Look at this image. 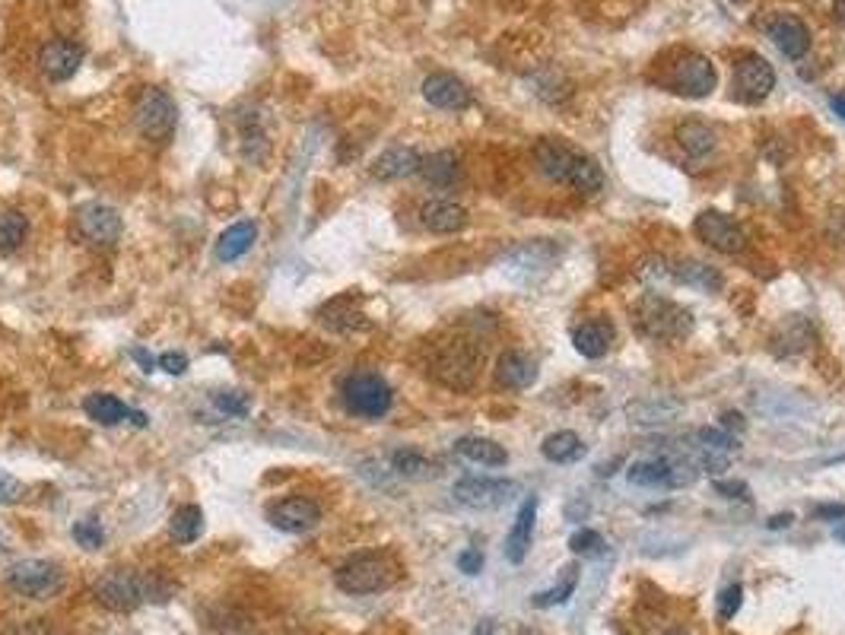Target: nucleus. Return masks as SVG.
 Returning <instances> with one entry per match:
<instances>
[{
	"label": "nucleus",
	"instance_id": "17",
	"mask_svg": "<svg viewBox=\"0 0 845 635\" xmlns=\"http://www.w3.org/2000/svg\"><path fill=\"white\" fill-rule=\"evenodd\" d=\"M769 39L776 42V48L785 54L788 61H801L804 54L811 51V29L804 26L801 16H791V13L772 16Z\"/></svg>",
	"mask_w": 845,
	"mask_h": 635
},
{
	"label": "nucleus",
	"instance_id": "27",
	"mask_svg": "<svg viewBox=\"0 0 845 635\" xmlns=\"http://www.w3.org/2000/svg\"><path fill=\"white\" fill-rule=\"evenodd\" d=\"M255 239H258V226L251 223V220L232 223L217 239V248H213V254H217L220 264H232V261L245 258V254L251 251V245H255Z\"/></svg>",
	"mask_w": 845,
	"mask_h": 635
},
{
	"label": "nucleus",
	"instance_id": "37",
	"mask_svg": "<svg viewBox=\"0 0 845 635\" xmlns=\"http://www.w3.org/2000/svg\"><path fill=\"white\" fill-rule=\"evenodd\" d=\"M626 480L633 486H668V458L636 461L626 470Z\"/></svg>",
	"mask_w": 845,
	"mask_h": 635
},
{
	"label": "nucleus",
	"instance_id": "42",
	"mask_svg": "<svg viewBox=\"0 0 845 635\" xmlns=\"http://www.w3.org/2000/svg\"><path fill=\"white\" fill-rule=\"evenodd\" d=\"M744 604V588L741 585H728L722 594H718V616L722 620H734L737 610Z\"/></svg>",
	"mask_w": 845,
	"mask_h": 635
},
{
	"label": "nucleus",
	"instance_id": "22",
	"mask_svg": "<svg viewBox=\"0 0 845 635\" xmlns=\"http://www.w3.org/2000/svg\"><path fill=\"white\" fill-rule=\"evenodd\" d=\"M614 340H617V331H614V324H610L607 318H591V321L579 324V328L572 331L575 350H579L585 359L607 356L610 347H614Z\"/></svg>",
	"mask_w": 845,
	"mask_h": 635
},
{
	"label": "nucleus",
	"instance_id": "41",
	"mask_svg": "<svg viewBox=\"0 0 845 635\" xmlns=\"http://www.w3.org/2000/svg\"><path fill=\"white\" fill-rule=\"evenodd\" d=\"M74 540L80 543V547H86V550H99V547H102V528H99V521H93V518L77 521V524H74Z\"/></svg>",
	"mask_w": 845,
	"mask_h": 635
},
{
	"label": "nucleus",
	"instance_id": "19",
	"mask_svg": "<svg viewBox=\"0 0 845 635\" xmlns=\"http://www.w3.org/2000/svg\"><path fill=\"white\" fill-rule=\"evenodd\" d=\"M423 99L442 108V112H461V108L471 105V89L455 74H442L439 70V74H429L423 80Z\"/></svg>",
	"mask_w": 845,
	"mask_h": 635
},
{
	"label": "nucleus",
	"instance_id": "21",
	"mask_svg": "<svg viewBox=\"0 0 845 635\" xmlns=\"http://www.w3.org/2000/svg\"><path fill=\"white\" fill-rule=\"evenodd\" d=\"M83 410L89 420H96L102 426H118L124 420H134L137 426H147V413H140V410H131L124 401H118L115 394H89L86 401H83Z\"/></svg>",
	"mask_w": 845,
	"mask_h": 635
},
{
	"label": "nucleus",
	"instance_id": "47",
	"mask_svg": "<svg viewBox=\"0 0 845 635\" xmlns=\"http://www.w3.org/2000/svg\"><path fill=\"white\" fill-rule=\"evenodd\" d=\"M715 493L725 499H747V486L744 483H728V480H715Z\"/></svg>",
	"mask_w": 845,
	"mask_h": 635
},
{
	"label": "nucleus",
	"instance_id": "16",
	"mask_svg": "<svg viewBox=\"0 0 845 635\" xmlns=\"http://www.w3.org/2000/svg\"><path fill=\"white\" fill-rule=\"evenodd\" d=\"M80 64H83V45L70 42V39H55V42L42 45V51H39V70L55 83H64L74 77Z\"/></svg>",
	"mask_w": 845,
	"mask_h": 635
},
{
	"label": "nucleus",
	"instance_id": "12",
	"mask_svg": "<svg viewBox=\"0 0 845 635\" xmlns=\"http://www.w3.org/2000/svg\"><path fill=\"white\" fill-rule=\"evenodd\" d=\"M718 83V74L712 61L706 54H687V58H680L671 70V89L677 96H687V99H706Z\"/></svg>",
	"mask_w": 845,
	"mask_h": 635
},
{
	"label": "nucleus",
	"instance_id": "6",
	"mask_svg": "<svg viewBox=\"0 0 845 635\" xmlns=\"http://www.w3.org/2000/svg\"><path fill=\"white\" fill-rule=\"evenodd\" d=\"M340 397H344V407L353 416H363V420H382L394 404L391 385L375 372L347 375L344 381H340Z\"/></svg>",
	"mask_w": 845,
	"mask_h": 635
},
{
	"label": "nucleus",
	"instance_id": "9",
	"mask_svg": "<svg viewBox=\"0 0 845 635\" xmlns=\"http://www.w3.org/2000/svg\"><path fill=\"white\" fill-rule=\"evenodd\" d=\"M10 588L32 601H48L61 591V569L45 559H23L10 569Z\"/></svg>",
	"mask_w": 845,
	"mask_h": 635
},
{
	"label": "nucleus",
	"instance_id": "3",
	"mask_svg": "<svg viewBox=\"0 0 845 635\" xmlns=\"http://www.w3.org/2000/svg\"><path fill=\"white\" fill-rule=\"evenodd\" d=\"M483 366V353L474 340L467 337H455V340H445L436 347L433 362H429V369H433V378L439 385L452 388V391H471L474 381L480 375Z\"/></svg>",
	"mask_w": 845,
	"mask_h": 635
},
{
	"label": "nucleus",
	"instance_id": "32",
	"mask_svg": "<svg viewBox=\"0 0 845 635\" xmlns=\"http://www.w3.org/2000/svg\"><path fill=\"white\" fill-rule=\"evenodd\" d=\"M671 277L683 286H693L699 293H718L722 289V274L715 267L703 264V261H680L677 267H671Z\"/></svg>",
	"mask_w": 845,
	"mask_h": 635
},
{
	"label": "nucleus",
	"instance_id": "5",
	"mask_svg": "<svg viewBox=\"0 0 845 635\" xmlns=\"http://www.w3.org/2000/svg\"><path fill=\"white\" fill-rule=\"evenodd\" d=\"M163 588H156L150 575L131 569H112L96 582V597L112 610H134L147 601H163Z\"/></svg>",
	"mask_w": 845,
	"mask_h": 635
},
{
	"label": "nucleus",
	"instance_id": "55",
	"mask_svg": "<svg viewBox=\"0 0 845 635\" xmlns=\"http://www.w3.org/2000/svg\"><path fill=\"white\" fill-rule=\"evenodd\" d=\"M521 635H541V632H531V629H525V632H521Z\"/></svg>",
	"mask_w": 845,
	"mask_h": 635
},
{
	"label": "nucleus",
	"instance_id": "33",
	"mask_svg": "<svg viewBox=\"0 0 845 635\" xmlns=\"http://www.w3.org/2000/svg\"><path fill=\"white\" fill-rule=\"evenodd\" d=\"M458 172H461V166H458V153H455V150H439V153L426 156V159L420 162V175H423L433 188L455 185Z\"/></svg>",
	"mask_w": 845,
	"mask_h": 635
},
{
	"label": "nucleus",
	"instance_id": "2",
	"mask_svg": "<svg viewBox=\"0 0 845 635\" xmlns=\"http://www.w3.org/2000/svg\"><path fill=\"white\" fill-rule=\"evenodd\" d=\"M636 331L658 343L687 340L693 331V312L668 296L649 293L636 305Z\"/></svg>",
	"mask_w": 845,
	"mask_h": 635
},
{
	"label": "nucleus",
	"instance_id": "23",
	"mask_svg": "<svg viewBox=\"0 0 845 635\" xmlns=\"http://www.w3.org/2000/svg\"><path fill=\"white\" fill-rule=\"evenodd\" d=\"M420 223L436 235H455L467 226V210L455 201L436 197V201H426L420 207Z\"/></svg>",
	"mask_w": 845,
	"mask_h": 635
},
{
	"label": "nucleus",
	"instance_id": "1",
	"mask_svg": "<svg viewBox=\"0 0 845 635\" xmlns=\"http://www.w3.org/2000/svg\"><path fill=\"white\" fill-rule=\"evenodd\" d=\"M534 166L556 185H569L579 194H598L604 188V169L566 140L547 137L534 143Z\"/></svg>",
	"mask_w": 845,
	"mask_h": 635
},
{
	"label": "nucleus",
	"instance_id": "45",
	"mask_svg": "<svg viewBox=\"0 0 845 635\" xmlns=\"http://www.w3.org/2000/svg\"><path fill=\"white\" fill-rule=\"evenodd\" d=\"M458 569H461L464 575H477V572L483 569V553H480V550H464V553L458 556Z\"/></svg>",
	"mask_w": 845,
	"mask_h": 635
},
{
	"label": "nucleus",
	"instance_id": "15",
	"mask_svg": "<svg viewBox=\"0 0 845 635\" xmlns=\"http://www.w3.org/2000/svg\"><path fill=\"white\" fill-rule=\"evenodd\" d=\"M318 321L325 324V328L337 331V334H359L369 328V318L363 312V299L356 293H344L331 299L325 308L318 312Z\"/></svg>",
	"mask_w": 845,
	"mask_h": 635
},
{
	"label": "nucleus",
	"instance_id": "14",
	"mask_svg": "<svg viewBox=\"0 0 845 635\" xmlns=\"http://www.w3.org/2000/svg\"><path fill=\"white\" fill-rule=\"evenodd\" d=\"M77 229L93 245H115L121 239V216L105 204H83L77 210Z\"/></svg>",
	"mask_w": 845,
	"mask_h": 635
},
{
	"label": "nucleus",
	"instance_id": "10",
	"mask_svg": "<svg viewBox=\"0 0 845 635\" xmlns=\"http://www.w3.org/2000/svg\"><path fill=\"white\" fill-rule=\"evenodd\" d=\"M693 232L696 239L709 245L718 254H741L747 239H744V229L737 226L734 216L722 213V210H703L693 220Z\"/></svg>",
	"mask_w": 845,
	"mask_h": 635
},
{
	"label": "nucleus",
	"instance_id": "25",
	"mask_svg": "<svg viewBox=\"0 0 845 635\" xmlns=\"http://www.w3.org/2000/svg\"><path fill=\"white\" fill-rule=\"evenodd\" d=\"M534 524H537V499L528 496L525 502H521L518 515H515V524H512V531H509V540H506V559L515 562V566H518V562H525V556L531 550Z\"/></svg>",
	"mask_w": 845,
	"mask_h": 635
},
{
	"label": "nucleus",
	"instance_id": "49",
	"mask_svg": "<svg viewBox=\"0 0 845 635\" xmlns=\"http://www.w3.org/2000/svg\"><path fill=\"white\" fill-rule=\"evenodd\" d=\"M744 426H747V423H744V416H741V413L728 410V413L722 416V429H725L728 435H734V439H737V432H744Z\"/></svg>",
	"mask_w": 845,
	"mask_h": 635
},
{
	"label": "nucleus",
	"instance_id": "36",
	"mask_svg": "<svg viewBox=\"0 0 845 635\" xmlns=\"http://www.w3.org/2000/svg\"><path fill=\"white\" fill-rule=\"evenodd\" d=\"M575 585H579V566H575V562H569V566L563 569V575H560V582H556L550 591H544V594H534V607H556V604H566L569 597L575 594Z\"/></svg>",
	"mask_w": 845,
	"mask_h": 635
},
{
	"label": "nucleus",
	"instance_id": "39",
	"mask_svg": "<svg viewBox=\"0 0 845 635\" xmlns=\"http://www.w3.org/2000/svg\"><path fill=\"white\" fill-rule=\"evenodd\" d=\"M693 439H696L699 445H706V448L725 451V455H734V451H737V439H734V435H728L725 429H712V426L696 429Z\"/></svg>",
	"mask_w": 845,
	"mask_h": 635
},
{
	"label": "nucleus",
	"instance_id": "53",
	"mask_svg": "<svg viewBox=\"0 0 845 635\" xmlns=\"http://www.w3.org/2000/svg\"><path fill=\"white\" fill-rule=\"evenodd\" d=\"M833 537H836L839 543H845V518H842V521L836 524V528H833Z\"/></svg>",
	"mask_w": 845,
	"mask_h": 635
},
{
	"label": "nucleus",
	"instance_id": "18",
	"mask_svg": "<svg viewBox=\"0 0 845 635\" xmlns=\"http://www.w3.org/2000/svg\"><path fill=\"white\" fill-rule=\"evenodd\" d=\"M814 324L807 321L804 315H788L785 321L776 324V331L769 337V350L776 353L779 359H791V356H801L807 347L814 343Z\"/></svg>",
	"mask_w": 845,
	"mask_h": 635
},
{
	"label": "nucleus",
	"instance_id": "24",
	"mask_svg": "<svg viewBox=\"0 0 845 635\" xmlns=\"http://www.w3.org/2000/svg\"><path fill=\"white\" fill-rule=\"evenodd\" d=\"M560 258H563V248L556 242L541 239V242H521V245L509 248L506 264L515 270H531V274H537V270L553 267Z\"/></svg>",
	"mask_w": 845,
	"mask_h": 635
},
{
	"label": "nucleus",
	"instance_id": "52",
	"mask_svg": "<svg viewBox=\"0 0 845 635\" xmlns=\"http://www.w3.org/2000/svg\"><path fill=\"white\" fill-rule=\"evenodd\" d=\"M830 105H833V112H836L839 118H845V96H833Z\"/></svg>",
	"mask_w": 845,
	"mask_h": 635
},
{
	"label": "nucleus",
	"instance_id": "20",
	"mask_svg": "<svg viewBox=\"0 0 845 635\" xmlns=\"http://www.w3.org/2000/svg\"><path fill=\"white\" fill-rule=\"evenodd\" d=\"M493 378H496V385L506 391H525L537 378V362L521 350H506L496 359Z\"/></svg>",
	"mask_w": 845,
	"mask_h": 635
},
{
	"label": "nucleus",
	"instance_id": "30",
	"mask_svg": "<svg viewBox=\"0 0 845 635\" xmlns=\"http://www.w3.org/2000/svg\"><path fill=\"white\" fill-rule=\"evenodd\" d=\"M455 455L464 458V461L483 464V467H506L509 464V451L493 439H480V435H464V439H458Z\"/></svg>",
	"mask_w": 845,
	"mask_h": 635
},
{
	"label": "nucleus",
	"instance_id": "4",
	"mask_svg": "<svg viewBox=\"0 0 845 635\" xmlns=\"http://www.w3.org/2000/svg\"><path fill=\"white\" fill-rule=\"evenodd\" d=\"M398 575H401L398 562L388 553H359L334 572V582L344 594L363 597V594H379V591L391 588L398 582Z\"/></svg>",
	"mask_w": 845,
	"mask_h": 635
},
{
	"label": "nucleus",
	"instance_id": "51",
	"mask_svg": "<svg viewBox=\"0 0 845 635\" xmlns=\"http://www.w3.org/2000/svg\"><path fill=\"white\" fill-rule=\"evenodd\" d=\"M788 521H791V515H776V518L766 521V528H769V531H779V528H785Z\"/></svg>",
	"mask_w": 845,
	"mask_h": 635
},
{
	"label": "nucleus",
	"instance_id": "43",
	"mask_svg": "<svg viewBox=\"0 0 845 635\" xmlns=\"http://www.w3.org/2000/svg\"><path fill=\"white\" fill-rule=\"evenodd\" d=\"M213 401H217V407L226 416H245L248 413V397L242 391H223V394L213 397Z\"/></svg>",
	"mask_w": 845,
	"mask_h": 635
},
{
	"label": "nucleus",
	"instance_id": "44",
	"mask_svg": "<svg viewBox=\"0 0 845 635\" xmlns=\"http://www.w3.org/2000/svg\"><path fill=\"white\" fill-rule=\"evenodd\" d=\"M23 493H26V486L16 480V477H10V474H4V470H0V505H13V502H20L23 499Z\"/></svg>",
	"mask_w": 845,
	"mask_h": 635
},
{
	"label": "nucleus",
	"instance_id": "13",
	"mask_svg": "<svg viewBox=\"0 0 845 635\" xmlns=\"http://www.w3.org/2000/svg\"><path fill=\"white\" fill-rule=\"evenodd\" d=\"M267 518L283 534H305L321 521V508L309 496H286L267 512Z\"/></svg>",
	"mask_w": 845,
	"mask_h": 635
},
{
	"label": "nucleus",
	"instance_id": "35",
	"mask_svg": "<svg viewBox=\"0 0 845 635\" xmlns=\"http://www.w3.org/2000/svg\"><path fill=\"white\" fill-rule=\"evenodd\" d=\"M391 470L394 474H401L407 480H423L433 474V461H429L426 455H420V451H413V448H401V451H394L391 455Z\"/></svg>",
	"mask_w": 845,
	"mask_h": 635
},
{
	"label": "nucleus",
	"instance_id": "11",
	"mask_svg": "<svg viewBox=\"0 0 845 635\" xmlns=\"http://www.w3.org/2000/svg\"><path fill=\"white\" fill-rule=\"evenodd\" d=\"M772 89H776V70H772V64L763 54L750 51L734 64V93L741 102L757 105V102L769 99Z\"/></svg>",
	"mask_w": 845,
	"mask_h": 635
},
{
	"label": "nucleus",
	"instance_id": "50",
	"mask_svg": "<svg viewBox=\"0 0 845 635\" xmlns=\"http://www.w3.org/2000/svg\"><path fill=\"white\" fill-rule=\"evenodd\" d=\"M131 356H134V359L140 362V366H143V372H156V366H159V359H153V356H150L147 350H140V347H134V350H131Z\"/></svg>",
	"mask_w": 845,
	"mask_h": 635
},
{
	"label": "nucleus",
	"instance_id": "56",
	"mask_svg": "<svg viewBox=\"0 0 845 635\" xmlns=\"http://www.w3.org/2000/svg\"><path fill=\"white\" fill-rule=\"evenodd\" d=\"M664 635H683V632H664Z\"/></svg>",
	"mask_w": 845,
	"mask_h": 635
},
{
	"label": "nucleus",
	"instance_id": "8",
	"mask_svg": "<svg viewBox=\"0 0 845 635\" xmlns=\"http://www.w3.org/2000/svg\"><path fill=\"white\" fill-rule=\"evenodd\" d=\"M452 493L461 505L487 512V508H502L518 496L515 480H499V477H464L452 486Z\"/></svg>",
	"mask_w": 845,
	"mask_h": 635
},
{
	"label": "nucleus",
	"instance_id": "31",
	"mask_svg": "<svg viewBox=\"0 0 845 635\" xmlns=\"http://www.w3.org/2000/svg\"><path fill=\"white\" fill-rule=\"evenodd\" d=\"M541 451H544V458L553 461V464H575V461L585 458L588 445H585L572 429H560V432H550V435H547L544 445H541Z\"/></svg>",
	"mask_w": 845,
	"mask_h": 635
},
{
	"label": "nucleus",
	"instance_id": "34",
	"mask_svg": "<svg viewBox=\"0 0 845 635\" xmlns=\"http://www.w3.org/2000/svg\"><path fill=\"white\" fill-rule=\"evenodd\" d=\"M201 528H204V512H201V505H182V508H175V515H172V537H175V543L188 547V543H194L197 537H201Z\"/></svg>",
	"mask_w": 845,
	"mask_h": 635
},
{
	"label": "nucleus",
	"instance_id": "26",
	"mask_svg": "<svg viewBox=\"0 0 845 635\" xmlns=\"http://www.w3.org/2000/svg\"><path fill=\"white\" fill-rule=\"evenodd\" d=\"M420 162L423 156L413 150V147H388L379 159L372 162V175L379 178V181H398V178H407L413 172H420Z\"/></svg>",
	"mask_w": 845,
	"mask_h": 635
},
{
	"label": "nucleus",
	"instance_id": "46",
	"mask_svg": "<svg viewBox=\"0 0 845 635\" xmlns=\"http://www.w3.org/2000/svg\"><path fill=\"white\" fill-rule=\"evenodd\" d=\"M159 366H163L169 375H182L188 369V356L185 353H163L159 356Z\"/></svg>",
	"mask_w": 845,
	"mask_h": 635
},
{
	"label": "nucleus",
	"instance_id": "40",
	"mask_svg": "<svg viewBox=\"0 0 845 635\" xmlns=\"http://www.w3.org/2000/svg\"><path fill=\"white\" fill-rule=\"evenodd\" d=\"M569 547H572V553H579V556H601L604 553V537L598 531H591V528H582V531H575L569 537Z\"/></svg>",
	"mask_w": 845,
	"mask_h": 635
},
{
	"label": "nucleus",
	"instance_id": "38",
	"mask_svg": "<svg viewBox=\"0 0 845 635\" xmlns=\"http://www.w3.org/2000/svg\"><path fill=\"white\" fill-rule=\"evenodd\" d=\"M26 232H29V220L23 213H4L0 216V254H10L26 242Z\"/></svg>",
	"mask_w": 845,
	"mask_h": 635
},
{
	"label": "nucleus",
	"instance_id": "7",
	"mask_svg": "<svg viewBox=\"0 0 845 635\" xmlns=\"http://www.w3.org/2000/svg\"><path fill=\"white\" fill-rule=\"evenodd\" d=\"M175 121H178V108L166 89H159V86L140 89V96L134 102V124L143 137L166 143L175 131Z\"/></svg>",
	"mask_w": 845,
	"mask_h": 635
},
{
	"label": "nucleus",
	"instance_id": "29",
	"mask_svg": "<svg viewBox=\"0 0 845 635\" xmlns=\"http://www.w3.org/2000/svg\"><path fill=\"white\" fill-rule=\"evenodd\" d=\"M677 413H680L677 401H668V397H642V401H633L626 407V420L633 426H664Z\"/></svg>",
	"mask_w": 845,
	"mask_h": 635
},
{
	"label": "nucleus",
	"instance_id": "28",
	"mask_svg": "<svg viewBox=\"0 0 845 635\" xmlns=\"http://www.w3.org/2000/svg\"><path fill=\"white\" fill-rule=\"evenodd\" d=\"M677 143H680V150L693 156V159H703L715 150V143H718V134H715V127L706 124V121H699V118H687V121H680L677 124Z\"/></svg>",
	"mask_w": 845,
	"mask_h": 635
},
{
	"label": "nucleus",
	"instance_id": "48",
	"mask_svg": "<svg viewBox=\"0 0 845 635\" xmlns=\"http://www.w3.org/2000/svg\"><path fill=\"white\" fill-rule=\"evenodd\" d=\"M814 518H826V521H842L845 518V502H833V505H817Z\"/></svg>",
	"mask_w": 845,
	"mask_h": 635
},
{
	"label": "nucleus",
	"instance_id": "54",
	"mask_svg": "<svg viewBox=\"0 0 845 635\" xmlns=\"http://www.w3.org/2000/svg\"><path fill=\"white\" fill-rule=\"evenodd\" d=\"M477 635H493V623H490V620H483V623L477 626Z\"/></svg>",
	"mask_w": 845,
	"mask_h": 635
}]
</instances>
